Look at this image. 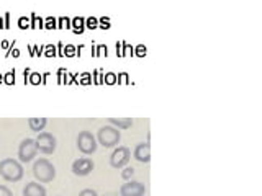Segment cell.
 I'll list each match as a JSON object with an SVG mask.
<instances>
[{
  "instance_id": "cell-26",
  "label": "cell",
  "mask_w": 262,
  "mask_h": 196,
  "mask_svg": "<svg viewBox=\"0 0 262 196\" xmlns=\"http://www.w3.org/2000/svg\"><path fill=\"white\" fill-rule=\"evenodd\" d=\"M98 21H100V23H102V28H103V30H106V28H110V21H108V20H106V18H100V20H98Z\"/></svg>"
},
{
  "instance_id": "cell-30",
  "label": "cell",
  "mask_w": 262,
  "mask_h": 196,
  "mask_svg": "<svg viewBox=\"0 0 262 196\" xmlns=\"http://www.w3.org/2000/svg\"><path fill=\"white\" fill-rule=\"evenodd\" d=\"M8 46H10V43H8V41H4V43H2V47H4V49H7Z\"/></svg>"
},
{
  "instance_id": "cell-5",
  "label": "cell",
  "mask_w": 262,
  "mask_h": 196,
  "mask_svg": "<svg viewBox=\"0 0 262 196\" xmlns=\"http://www.w3.org/2000/svg\"><path fill=\"white\" fill-rule=\"evenodd\" d=\"M36 154H38V149H36L35 139H30V137L23 139L18 145V159L25 163H28L36 157Z\"/></svg>"
},
{
  "instance_id": "cell-7",
  "label": "cell",
  "mask_w": 262,
  "mask_h": 196,
  "mask_svg": "<svg viewBox=\"0 0 262 196\" xmlns=\"http://www.w3.org/2000/svg\"><path fill=\"white\" fill-rule=\"evenodd\" d=\"M131 159V151L126 145H120L118 149H115L110 155V165L113 168H123Z\"/></svg>"
},
{
  "instance_id": "cell-19",
  "label": "cell",
  "mask_w": 262,
  "mask_h": 196,
  "mask_svg": "<svg viewBox=\"0 0 262 196\" xmlns=\"http://www.w3.org/2000/svg\"><path fill=\"white\" fill-rule=\"evenodd\" d=\"M0 196H13L12 190L5 185H0Z\"/></svg>"
},
{
  "instance_id": "cell-17",
  "label": "cell",
  "mask_w": 262,
  "mask_h": 196,
  "mask_svg": "<svg viewBox=\"0 0 262 196\" xmlns=\"http://www.w3.org/2000/svg\"><path fill=\"white\" fill-rule=\"evenodd\" d=\"M4 82H5V84H8V85H12L13 82H15V72L5 74V76H4Z\"/></svg>"
},
{
  "instance_id": "cell-29",
  "label": "cell",
  "mask_w": 262,
  "mask_h": 196,
  "mask_svg": "<svg viewBox=\"0 0 262 196\" xmlns=\"http://www.w3.org/2000/svg\"><path fill=\"white\" fill-rule=\"evenodd\" d=\"M117 79H121L123 82H126V79H128V74H125V72H123V74H120V76H118Z\"/></svg>"
},
{
  "instance_id": "cell-9",
  "label": "cell",
  "mask_w": 262,
  "mask_h": 196,
  "mask_svg": "<svg viewBox=\"0 0 262 196\" xmlns=\"http://www.w3.org/2000/svg\"><path fill=\"white\" fill-rule=\"evenodd\" d=\"M94 167L95 165H94L92 159H87V157H82V159H77L72 162V172H74V175H77V177L89 175L90 172L94 170Z\"/></svg>"
},
{
  "instance_id": "cell-3",
  "label": "cell",
  "mask_w": 262,
  "mask_h": 196,
  "mask_svg": "<svg viewBox=\"0 0 262 196\" xmlns=\"http://www.w3.org/2000/svg\"><path fill=\"white\" fill-rule=\"evenodd\" d=\"M98 144H102L103 147H113L120 142L121 133L113 126H102L97 133Z\"/></svg>"
},
{
  "instance_id": "cell-21",
  "label": "cell",
  "mask_w": 262,
  "mask_h": 196,
  "mask_svg": "<svg viewBox=\"0 0 262 196\" xmlns=\"http://www.w3.org/2000/svg\"><path fill=\"white\" fill-rule=\"evenodd\" d=\"M79 196H98L95 190H92V188H85V190H82L79 193Z\"/></svg>"
},
{
  "instance_id": "cell-11",
  "label": "cell",
  "mask_w": 262,
  "mask_h": 196,
  "mask_svg": "<svg viewBox=\"0 0 262 196\" xmlns=\"http://www.w3.org/2000/svg\"><path fill=\"white\" fill-rule=\"evenodd\" d=\"M23 196H46V188L36 182H31L23 188Z\"/></svg>"
},
{
  "instance_id": "cell-18",
  "label": "cell",
  "mask_w": 262,
  "mask_h": 196,
  "mask_svg": "<svg viewBox=\"0 0 262 196\" xmlns=\"http://www.w3.org/2000/svg\"><path fill=\"white\" fill-rule=\"evenodd\" d=\"M90 77H92V76H90L89 72H84V74H82V76H80V84L89 85L90 82H92V79H90Z\"/></svg>"
},
{
  "instance_id": "cell-8",
  "label": "cell",
  "mask_w": 262,
  "mask_h": 196,
  "mask_svg": "<svg viewBox=\"0 0 262 196\" xmlns=\"http://www.w3.org/2000/svg\"><path fill=\"white\" fill-rule=\"evenodd\" d=\"M146 186L144 183L138 182V180H128L126 183L120 186V194L121 196H144Z\"/></svg>"
},
{
  "instance_id": "cell-13",
  "label": "cell",
  "mask_w": 262,
  "mask_h": 196,
  "mask_svg": "<svg viewBox=\"0 0 262 196\" xmlns=\"http://www.w3.org/2000/svg\"><path fill=\"white\" fill-rule=\"evenodd\" d=\"M48 125V119L46 118H30L28 119V126L31 131H35V133H39V131H43Z\"/></svg>"
},
{
  "instance_id": "cell-28",
  "label": "cell",
  "mask_w": 262,
  "mask_h": 196,
  "mask_svg": "<svg viewBox=\"0 0 262 196\" xmlns=\"http://www.w3.org/2000/svg\"><path fill=\"white\" fill-rule=\"evenodd\" d=\"M46 28H56V21L51 20V18H48V27Z\"/></svg>"
},
{
  "instance_id": "cell-31",
  "label": "cell",
  "mask_w": 262,
  "mask_h": 196,
  "mask_svg": "<svg viewBox=\"0 0 262 196\" xmlns=\"http://www.w3.org/2000/svg\"><path fill=\"white\" fill-rule=\"evenodd\" d=\"M2 82H4V76H0V84H2Z\"/></svg>"
},
{
  "instance_id": "cell-24",
  "label": "cell",
  "mask_w": 262,
  "mask_h": 196,
  "mask_svg": "<svg viewBox=\"0 0 262 196\" xmlns=\"http://www.w3.org/2000/svg\"><path fill=\"white\" fill-rule=\"evenodd\" d=\"M45 49H46V56H56V47L54 46H45Z\"/></svg>"
},
{
  "instance_id": "cell-2",
  "label": "cell",
  "mask_w": 262,
  "mask_h": 196,
  "mask_svg": "<svg viewBox=\"0 0 262 196\" xmlns=\"http://www.w3.org/2000/svg\"><path fill=\"white\" fill-rule=\"evenodd\" d=\"M33 175L39 183H49L56 178V168L48 159H39L33 165Z\"/></svg>"
},
{
  "instance_id": "cell-16",
  "label": "cell",
  "mask_w": 262,
  "mask_h": 196,
  "mask_svg": "<svg viewBox=\"0 0 262 196\" xmlns=\"http://www.w3.org/2000/svg\"><path fill=\"white\" fill-rule=\"evenodd\" d=\"M39 82H41V76H39V74H36V72L30 74V84H33V85H38Z\"/></svg>"
},
{
  "instance_id": "cell-12",
  "label": "cell",
  "mask_w": 262,
  "mask_h": 196,
  "mask_svg": "<svg viewBox=\"0 0 262 196\" xmlns=\"http://www.w3.org/2000/svg\"><path fill=\"white\" fill-rule=\"evenodd\" d=\"M110 126L117 129H128L133 126V119L131 118H108Z\"/></svg>"
},
{
  "instance_id": "cell-6",
  "label": "cell",
  "mask_w": 262,
  "mask_h": 196,
  "mask_svg": "<svg viewBox=\"0 0 262 196\" xmlns=\"http://www.w3.org/2000/svg\"><path fill=\"white\" fill-rule=\"evenodd\" d=\"M35 141H36V149L41 154H48V155L54 154L57 147V141L51 133H39Z\"/></svg>"
},
{
  "instance_id": "cell-32",
  "label": "cell",
  "mask_w": 262,
  "mask_h": 196,
  "mask_svg": "<svg viewBox=\"0 0 262 196\" xmlns=\"http://www.w3.org/2000/svg\"><path fill=\"white\" fill-rule=\"evenodd\" d=\"M0 28H4V27H2V20H0Z\"/></svg>"
},
{
  "instance_id": "cell-1",
  "label": "cell",
  "mask_w": 262,
  "mask_h": 196,
  "mask_svg": "<svg viewBox=\"0 0 262 196\" xmlns=\"http://www.w3.org/2000/svg\"><path fill=\"white\" fill-rule=\"evenodd\" d=\"M25 172H23V167L18 160L15 159H4L0 162V177L7 182H20L23 178Z\"/></svg>"
},
{
  "instance_id": "cell-14",
  "label": "cell",
  "mask_w": 262,
  "mask_h": 196,
  "mask_svg": "<svg viewBox=\"0 0 262 196\" xmlns=\"http://www.w3.org/2000/svg\"><path fill=\"white\" fill-rule=\"evenodd\" d=\"M84 23H85V20L84 18H74L72 20V27H74V33H80L84 31Z\"/></svg>"
},
{
  "instance_id": "cell-23",
  "label": "cell",
  "mask_w": 262,
  "mask_h": 196,
  "mask_svg": "<svg viewBox=\"0 0 262 196\" xmlns=\"http://www.w3.org/2000/svg\"><path fill=\"white\" fill-rule=\"evenodd\" d=\"M74 51H76V47H74L72 44H68V46H66V49H64V53H62V54H66L68 57H72L74 54H76Z\"/></svg>"
},
{
  "instance_id": "cell-4",
  "label": "cell",
  "mask_w": 262,
  "mask_h": 196,
  "mask_svg": "<svg viewBox=\"0 0 262 196\" xmlns=\"http://www.w3.org/2000/svg\"><path fill=\"white\" fill-rule=\"evenodd\" d=\"M77 149L85 154V155H90L97 151V139L92 133H89V131H80L79 136H77Z\"/></svg>"
},
{
  "instance_id": "cell-27",
  "label": "cell",
  "mask_w": 262,
  "mask_h": 196,
  "mask_svg": "<svg viewBox=\"0 0 262 196\" xmlns=\"http://www.w3.org/2000/svg\"><path fill=\"white\" fill-rule=\"evenodd\" d=\"M20 27L21 28H28V20L27 18H20Z\"/></svg>"
},
{
  "instance_id": "cell-25",
  "label": "cell",
  "mask_w": 262,
  "mask_h": 196,
  "mask_svg": "<svg viewBox=\"0 0 262 196\" xmlns=\"http://www.w3.org/2000/svg\"><path fill=\"white\" fill-rule=\"evenodd\" d=\"M136 56H146V47L143 44L136 46Z\"/></svg>"
},
{
  "instance_id": "cell-10",
  "label": "cell",
  "mask_w": 262,
  "mask_h": 196,
  "mask_svg": "<svg viewBox=\"0 0 262 196\" xmlns=\"http://www.w3.org/2000/svg\"><path fill=\"white\" fill-rule=\"evenodd\" d=\"M133 155H135V159L138 162H141V163H147V162H149L151 160V145H149V142L138 144L135 147Z\"/></svg>"
},
{
  "instance_id": "cell-22",
  "label": "cell",
  "mask_w": 262,
  "mask_h": 196,
  "mask_svg": "<svg viewBox=\"0 0 262 196\" xmlns=\"http://www.w3.org/2000/svg\"><path fill=\"white\" fill-rule=\"evenodd\" d=\"M97 23H98L97 18H87L85 20V27L90 28V30H94V28H97Z\"/></svg>"
},
{
  "instance_id": "cell-20",
  "label": "cell",
  "mask_w": 262,
  "mask_h": 196,
  "mask_svg": "<svg viewBox=\"0 0 262 196\" xmlns=\"http://www.w3.org/2000/svg\"><path fill=\"white\" fill-rule=\"evenodd\" d=\"M105 82H106V84H108V85L115 84V82H117V76H115L113 72H108V74H106V76H105Z\"/></svg>"
},
{
  "instance_id": "cell-15",
  "label": "cell",
  "mask_w": 262,
  "mask_h": 196,
  "mask_svg": "<svg viewBox=\"0 0 262 196\" xmlns=\"http://www.w3.org/2000/svg\"><path fill=\"white\" fill-rule=\"evenodd\" d=\"M133 175H135V168H133V167H128V168H125V170L121 172V178H123V180H126V182H128V180L133 178Z\"/></svg>"
}]
</instances>
